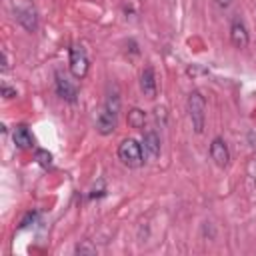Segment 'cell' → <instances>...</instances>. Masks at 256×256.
<instances>
[{"instance_id":"8","label":"cell","mask_w":256,"mask_h":256,"mask_svg":"<svg viewBox=\"0 0 256 256\" xmlns=\"http://www.w3.org/2000/svg\"><path fill=\"white\" fill-rule=\"evenodd\" d=\"M210 156H212V160L216 162V166H220V168L228 166V162H230V152H228V146H226V142H224L222 138H214V140H212V144H210Z\"/></svg>"},{"instance_id":"7","label":"cell","mask_w":256,"mask_h":256,"mask_svg":"<svg viewBox=\"0 0 256 256\" xmlns=\"http://www.w3.org/2000/svg\"><path fill=\"white\" fill-rule=\"evenodd\" d=\"M142 152L148 160H156L160 154V136L156 130H148L142 138Z\"/></svg>"},{"instance_id":"10","label":"cell","mask_w":256,"mask_h":256,"mask_svg":"<svg viewBox=\"0 0 256 256\" xmlns=\"http://www.w3.org/2000/svg\"><path fill=\"white\" fill-rule=\"evenodd\" d=\"M140 90L144 92L146 98H154L156 96V74L150 66H146L142 70V76H140Z\"/></svg>"},{"instance_id":"6","label":"cell","mask_w":256,"mask_h":256,"mask_svg":"<svg viewBox=\"0 0 256 256\" xmlns=\"http://www.w3.org/2000/svg\"><path fill=\"white\" fill-rule=\"evenodd\" d=\"M14 18L30 32H34L38 28V16H36V10L30 6V4H24V6H18L14 10Z\"/></svg>"},{"instance_id":"1","label":"cell","mask_w":256,"mask_h":256,"mask_svg":"<svg viewBox=\"0 0 256 256\" xmlns=\"http://www.w3.org/2000/svg\"><path fill=\"white\" fill-rule=\"evenodd\" d=\"M118 112H120V96L116 92L114 94H108L104 106L100 108V112L96 116V130L100 134H104V136L106 134H112L114 128H116Z\"/></svg>"},{"instance_id":"2","label":"cell","mask_w":256,"mask_h":256,"mask_svg":"<svg viewBox=\"0 0 256 256\" xmlns=\"http://www.w3.org/2000/svg\"><path fill=\"white\" fill-rule=\"evenodd\" d=\"M118 158L122 160L124 166L128 168H138L144 162V152H142V144H138L132 138H126L120 142L118 146Z\"/></svg>"},{"instance_id":"15","label":"cell","mask_w":256,"mask_h":256,"mask_svg":"<svg viewBox=\"0 0 256 256\" xmlns=\"http://www.w3.org/2000/svg\"><path fill=\"white\" fill-rule=\"evenodd\" d=\"M2 94H4V98H14L16 96V90L10 88V86H6V84H2Z\"/></svg>"},{"instance_id":"14","label":"cell","mask_w":256,"mask_h":256,"mask_svg":"<svg viewBox=\"0 0 256 256\" xmlns=\"http://www.w3.org/2000/svg\"><path fill=\"white\" fill-rule=\"evenodd\" d=\"M76 252H78V254H96V250H94L92 246H88V244L76 246Z\"/></svg>"},{"instance_id":"16","label":"cell","mask_w":256,"mask_h":256,"mask_svg":"<svg viewBox=\"0 0 256 256\" xmlns=\"http://www.w3.org/2000/svg\"><path fill=\"white\" fill-rule=\"evenodd\" d=\"M216 4H218L220 8H228V6L232 4V0H216Z\"/></svg>"},{"instance_id":"9","label":"cell","mask_w":256,"mask_h":256,"mask_svg":"<svg viewBox=\"0 0 256 256\" xmlns=\"http://www.w3.org/2000/svg\"><path fill=\"white\" fill-rule=\"evenodd\" d=\"M230 40H232V44L236 46V48H246L248 46V30H246V26H244V22L240 20V18H234V22H232V26H230Z\"/></svg>"},{"instance_id":"11","label":"cell","mask_w":256,"mask_h":256,"mask_svg":"<svg viewBox=\"0 0 256 256\" xmlns=\"http://www.w3.org/2000/svg\"><path fill=\"white\" fill-rule=\"evenodd\" d=\"M12 138H14V144H16L18 148H22V150H26V148H32V146H34V138H32L30 130H28L24 124H20V126H16V128H14Z\"/></svg>"},{"instance_id":"17","label":"cell","mask_w":256,"mask_h":256,"mask_svg":"<svg viewBox=\"0 0 256 256\" xmlns=\"http://www.w3.org/2000/svg\"><path fill=\"white\" fill-rule=\"evenodd\" d=\"M2 70H8V56H6V52H2Z\"/></svg>"},{"instance_id":"4","label":"cell","mask_w":256,"mask_h":256,"mask_svg":"<svg viewBox=\"0 0 256 256\" xmlns=\"http://www.w3.org/2000/svg\"><path fill=\"white\" fill-rule=\"evenodd\" d=\"M70 72L74 78H84L88 74V56L82 46L70 48Z\"/></svg>"},{"instance_id":"5","label":"cell","mask_w":256,"mask_h":256,"mask_svg":"<svg viewBox=\"0 0 256 256\" xmlns=\"http://www.w3.org/2000/svg\"><path fill=\"white\" fill-rule=\"evenodd\" d=\"M56 92H58V96H60L62 100H66V102H76V98H78L76 86H74L72 80H70L66 74H62L60 70L56 72Z\"/></svg>"},{"instance_id":"12","label":"cell","mask_w":256,"mask_h":256,"mask_svg":"<svg viewBox=\"0 0 256 256\" xmlns=\"http://www.w3.org/2000/svg\"><path fill=\"white\" fill-rule=\"evenodd\" d=\"M144 122H146V114L140 108H132L128 112V124L132 128H144Z\"/></svg>"},{"instance_id":"13","label":"cell","mask_w":256,"mask_h":256,"mask_svg":"<svg viewBox=\"0 0 256 256\" xmlns=\"http://www.w3.org/2000/svg\"><path fill=\"white\" fill-rule=\"evenodd\" d=\"M36 160H38V164L44 166V168L52 166V154H50L48 150H36Z\"/></svg>"},{"instance_id":"3","label":"cell","mask_w":256,"mask_h":256,"mask_svg":"<svg viewBox=\"0 0 256 256\" xmlns=\"http://www.w3.org/2000/svg\"><path fill=\"white\" fill-rule=\"evenodd\" d=\"M188 116L192 120V128L196 134H200L204 130V118H206V102L202 98L200 92H190L188 94Z\"/></svg>"}]
</instances>
